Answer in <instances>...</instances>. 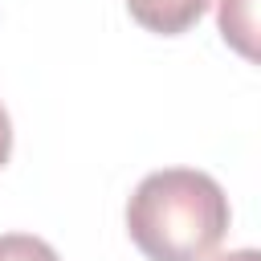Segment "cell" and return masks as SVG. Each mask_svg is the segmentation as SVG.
Segmentation results:
<instances>
[{"instance_id": "obj_1", "label": "cell", "mask_w": 261, "mask_h": 261, "mask_svg": "<svg viewBox=\"0 0 261 261\" xmlns=\"http://www.w3.org/2000/svg\"><path fill=\"white\" fill-rule=\"evenodd\" d=\"M228 220L224 188L196 167L151 171L126 200V232L147 261H208Z\"/></svg>"}, {"instance_id": "obj_2", "label": "cell", "mask_w": 261, "mask_h": 261, "mask_svg": "<svg viewBox=\"0 0 261 261\" xmlns=\"http://www.w3.org/2000/svg\"><path fill=\"white\" fill-rule=\"evenodd\" d=\"M212 0H126V12L135 24H143L147 33H159V37H179L188 33L204 12H208Z\"/></svg>"}, {"instance_id": "obj_3", "label": "cell", "mask_w": 261, "mask_h": 261, "mask_svg": "<svg viewBox=\"0 0 261 261\" xmlns=\"http://www.w3.org/2000/svg\"><path fill=\"white\" fill-rule=\"evenodd\" d=\"M220 37L245 61H257V0H220Z\"/></svg>"}, {"instance_id": "obj_4", "label": "cell", "mask_w": 261, "mask_h": 261, "mask_svg": "<svg viewBox=\"0 0 261 261\" xmlns=\"http://www.w3.org/2000/svg\"><path fill=\"white\" fill-rule=\"evenodd\" d=\"M0 261H61L49 241L29 232H4L0 237Z\"/></svg>"}, {"instance_id": "obj_5", "label": "cell", "mask_w": 261, "mask_h": 261, "mask_svg": "<svg viewBox=\"0 0 261 261\" xmlns=\"http://www.w3.org/2000/svg\"><path fill=\"white\" fill-rule=\"evenodd\" d=\"M12 159V122H8V110L0 102V167Z\"/></svg>"}, {"instance_id": "obj_6", "label": "cell", "mask_w": 261, "mask_h": 261, "mask_svg": "<svg viewBox=\"0 0 261 261\" xmlns=\"http://www.w3.org/2000/svg\"><path fill=\"white\" fill-rule=\"evenodd\" d=\"M212 261H261V257H257V249H232V253H220Z\"/></svg>"}]
</instances>
